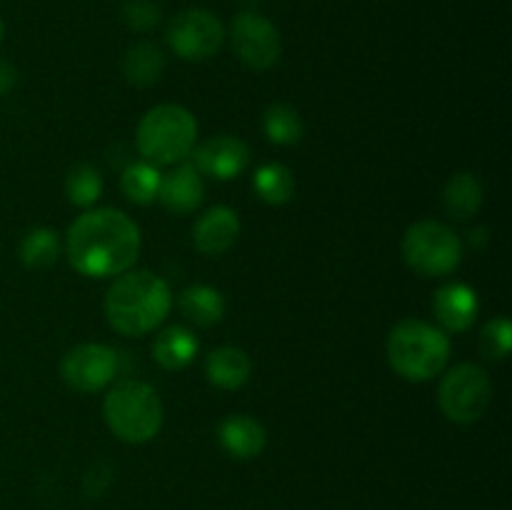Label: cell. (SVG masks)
<instances>
[{
  "label": "cell",
  "instance_id": "d4e9b609",
  "mask_svg": "<svg viewBox=\"0 0 512 510\" xmlns=\"http://www.w3.org/2000/svg\"><path fill=\"white\" fill-rule=\"evenodd\" d=\"M65 193H68V200L73 205L90 208L103 195V175L88 163L75 165L68 173V180H65Z\"/></svg>",
  "mask_w": 512,
  "mask_h": 510
},
{
  "label": "cell",
  "instance_id": "83f0119b",
  "mask_svg": "<svg viewBox=\"0 0 512 510\" xmlns=\"http://www.w3.org/2000/svg\"><path fill=\"white\" fill-rule=\"evenodd\" d=\"M15 83H18V70H15L8 60L0 58V98L8 95L10 90L15 88Z\"/></svg>",
  "mask_w": 512,
  "mask_h": 510
},
{
  "label": "cell",
  "instance_id": "4316f807",
  "mask_svg": "<svg viewBox=\"0 0 512 510\" xmlns=\"http://www.w3.org/2000/svg\"><path fill=\"white\" fill-rule=\"evenodd\" d=\"M120 18L135 33H148L163 18V10L155 0H125L123 10H120Z\"/></svg>",
  "mask_w": 512,
  "mask_h": 510
},
{
  "label": "cell",
  "instance_id": "4fadbf2b",
  "mask_svg": "<svg viewBox=\"0 0 512 510\" xmlns=\"http://www.w3.org/2000/svg\"><path fill=\"white\" fill-rule=\"evenodd\" d=\"M240 235V218L228 205L205 210L193 228V243L203 255H223L235 245Z\"/></svg>",
  "mask_w": 512,
  "mask_h": 510
},
{
  "label": "cell",
  "instance_id": "9c48e42d",
  "mask_svg": "<svg viewBox=\"0 0 512 510\" xmlns=\"http://www.w3.org/2000/svg\"><path fill=\"white\" fill-rule=\"evenodd\" d=\"M230 48L240 63L253 70H268L283 55V40L273 20L258 10H240L230 25Z\"/></svg>",
  "mask_w": 512,
  "mask_h": 510
},
{
  "label": "cell",
  "instance_id": "5b68a950",
  "mask_svg": "<svg viewBox=\"0 0 512 510\" xmlns=\"http://www.w3.org/2000/svg\"><path fill=\"white\" fill-rule=\"evenodd\" d=\"M135 140L145 163L155 168L175 165L193 153L198 143V123L183 105H155L140 120Z\"/></svg>",
  "mask_w": 512,
  "mask_h": 510
},
{
  "label": "cell",
  "instance_id": "8992f818",
  "mask_svg": "<svg viewBox=\"0 0 512 510\" xmlns=\"http://www.w3.org/2000/svg\"><path fill=\"white\" fill-rule=\"evenodd\" d=\"M403 258L415 273L425 278H443L463 260V243L458 233L438 220H420L405 230Z\"/></svg>",
  "mask_w": 512,
  "mask_h": 510
},
{
  "label": "cell",
  "instance_id": "3957f363",
  "mask_svg": "<svg viewBox=\"0 0 512 510\" xmlns=\"http://www.w3.org/2000/svg\"><path fill=\"white\" fill-rule=\"evenodd\" d=\"M450 360V338L428 320H400L388 335V363L410 383H425L445 370Z\"/></svg>",
  "mask_w": 512,
  "mask_h": 510
},
{
  "label": "cell",
  "instance_id": "7c38bea8",
  "mask_svg": "<svg viewBox=\"0 0 512 510\" xmlns=\"http://www.w3.org/2000/svg\"><path fill=\"white\" fill-rule=\"evenodd\" d=\"M478 310V293L465 283L443 285L433 298V313L445 333H465L473 328Z\"/></svg>",
  "mask_w": 512,
  "mask_h": 510
},
{
  "label": "cell",
  "instance_id": "ffe728a7",
  "mask_svg": "<svg viewBox=\"0 0 512 510\" xmlns=\"http://www.w3.org/2000/svg\"><path fill=\"white\" fill-rule=\"evenodd\" d=\"M485 200L483 183L473 173H458L448 180L443 190V203L453 218L468 220L480 210Z\"/></svg>",
  "mask_w": 512,
  "mask_h": 510
},
{
  "label": "cell",
  "instance_id": "52a82bcc",
  "mask_svg": "<svg viewBox=\"0 0 512 510\" xmlns=\"http://www.w3.org/2000/svg\"><path fill=\"white\" fill-rule=\"evenodd\" d=\"M440 410L458 425L478 423L493 403L490 375L475 363H460L443 375L438 388Z\"/></svg>",
  "mask_w": 512,
  "mask_h": 510
},
{
  "label": "cell",
  "instance_id": "6da1fadb",
  "mask_svg": "<svg viewBox=\"0 0 512 510\" xmlns=\"http://www.w3.org/2000/svg\"><path fill=\"white\" fill-rule=\"evenodd\" d=\"M140 228L115 208H93L73 220L65 235V255L85 278H118L133 270L140 255Z\"/></svg>",
  "mask_w": 512,
  "mask_h": 510
},
{
  "label": "cell",
  "instance_id": "5bb4252c",
  "mask_svg": "<svg viewBox=\"0 0 512 510\" xmlns=\"http://www.w3.org/2000/svg\"><path fill=\"white\" fill-rule=\"evenodd\" d=\"M205 198V183L193 165H180L160 178L158 200L175 215H188L200 208Z\"/></svg>",
  "mask_w": 512,
  "mask_h": 510
},
{
  "label": "cell",
  "instance_id": "2e32d148",
  "mask_svg": "<svg viewBox=\"0 0 512 510\" xmlns=\"http://www.w3.org/2000/svg\"><path fill=\"white\" fill-rule=\"evenodd\" d=\"M250 373H253V363H250L248 353L235 345H223L215 348L205 360V375L210 383L220 390H238L248 383Z\"/></svg>",
  "mask_w": 512,
  "mask_h": 510
},
{
  "label": "cell",
  "instance_id": "d6986e66",
  "mask_svg": "<svg viewBox=\"0 0 512 510\" xmlns=\"http://www.w3.org/2000/svg\"><path fill=\"white\" fill-rule=\"evenodd\" d=\"M165 73V55L155 43H135L123 58V75L135 88H150Z\"/></svg>",
  "mask_w": 512,
  "mask_h": 510
},
{
  "label": "cell",
  "instance_id": "7402d4cb",
  "mask_svg": "<svg viewBox=\"0 0 512 510\" xmlns=\"http://www.w3.org/2000/svg\"><path fill=\"white\" fill-rule=\"evenodd\" d=\"M263 130H265V135H268L270 143L295 145V143H300V138H303L305 125L293 105L275 103L265 110Z\"/></svg>",
  "mask_w": 512,
  "mask_h": 510
},
{
  "label": "cell",
  "instance_id": "f1b7e54d",
  "mask_svg": "<svg viewBox=\"0 0 512 510\" xmlns=\"http://www.w3.org/2000/svg\"><path fill=\"white\" fill-rule=\"evenodd\" d=\"M260 0H245V5H248V10H255V5H258Z\"/></svg>",
  "mask_w": 512,
  "mask_h": 510
},
{
  "label": "cell",
  "instance_id": "cb8c5ba5",
  "mask_svg": "<svg viewBox=\"0 0 512 510\" xmlns=\"http://www.w3.org/2000/svg\"><path fill=\"white\" fill-rule=\"evenodd\" d=\"M18 253L25 268H33V270L50 268L60 255L58 233L50 228H33L23 238Z\"/></svg>",
  "mask_w": 512,
  "mask_h": 510
},
{
  "label": "cell",
  "instance_id": "9a60e30c",
  "mask_svg": "<svg viewBox=\"0 0 512 510\" xmlns=\"http://www.w3.org/2000/svg\"><path fill=\"white\" fill-rule=\"evenodd\" d=\"M218 440L230 458L253 460L258 458L268 443V433L263 425L250 415H230L220 423Z\"/></svg>",
  "mask_w": 512,
  "mask_h": 510
},
{
  "label": "cell",
  "instance_id": "30bf717a",
  "mask_svg": "<svg viewBox=\"0 0 512 510\" xmlns=\"http://www.w3.org/2000/svg\"><path fill=\"white\" fill-rule=\"evenodd\" d=\"M118 373V355L110 345L80 343L65 353L60 363V375L68 388L78 393H95L108 388Z\"/></svg>",
  "mask_w": 512,
  "mask_h": 510
},
{
  "label": "cell",
  "instance_id": "ac0fdd59",
  "mask_svg": "<svg viewBox=\"0 0 512 510\" xmlns=\"http://www.w3.org/2000/svg\"><path fill=\"white\" fill-rule=\"evenodd\" d=\"M180 313L198 328H210L218 325L225 315V298L220 290L210 288V285H190L180 293Z\"/></svg>",
  "mask_w": 512,
  "mask_h": 510
},
{
  "label": "cell",
  "instance_id": "8fae6325",
  "mask_svg": "<svg viewBox=\"0 0 512 510\" xmlns=\"http://www.w3.org/2000/svg\"><path fill=\"white\" fill-rule=\"evenodd\" d=\"M193 168L215 180H233L250 165V150L235 135H215L193 148Z\"/></svg>",
  "mask_w": 512,
  "mask_h": 510
},
{
  "label": "cell",
  "instance_id": "277c9868",
  "mask_svg": "<svg viewBox=\"0 0 512 510\" xmlns=\"http://www.w3.org/2000/svg\"><path fill=\"white\" fill-rule=\"evenodd\" d=\"M103 415L115 438L128 445H143L163 428V400L153 385L123 380L105 395Z\"/></svg>",
  "mask_w": 512,
  "mask_h": 510
},
{
  "label": "cell",
  "instance_id": "7a4b0ae2",
  "mask_svg": "<svg viewBox=\"0 0 512 510\" xmlns=\"http://www.w3.org/2000/svg\"><path fill=\"white\" fill-rule=\"evenodd\" d=\"M173 295L168 283L150 270H128L110 283L105 293V318L125 338L153 333L170 313Z\"/></svg>",
  "mask_w": 512,
  "mask_h": 510
},
{
  "label": "cell",
  "instance_id": "e0dca14e",
  "mask_svg": "<svg viewBox=\"0 0 512 510\" xmlns=\"http://www.w3.org/2000/svg\"><path fill=\"white\" fill-rule=\"evenodd\" d=\"M198 355V338L183 325L165 328L153 343V358L165 370H183Z\"/></svg>",
  "mask_w": 512,
  "mask_h": 510
},
{
  "label": "cell",
  "instance_id": "484cf974",
  "mask_svg": "<svg viewBox=\"0 0 512 510\" xmlns=\"http://www.w3.org/2000/svg\"><path fill=\"white\" fill-rule=\"evenodd\" d=\"M512 348V325L508 318H493L485 323L483 335H480V350L485 358L490 360H503L508 358Z\"/></svg>",
  "mask_w": 512,
  "mask_h": 510
},
{
  "label": "cell",
  "instance_id": "ba28073f",
  "mask_svg": "<svg viewBox=\"0 0 512 510\" xmlns=\"http://www.w3.org/2000/svg\"><path fill=\"white\" fill-rule=\"evenodd\" d=\"M170 50L178 55L180 60H208L223 48L225 43V25L213 10L205 8H188L180 10L168 25Z\"/></svg>",
  "mask_w": 512,
  "mask_h": 510
},
{
  "label": "cell",
  "instance_id": "603a6c76",
  "mask_svg": "<svg viewBox=\"0 0 512 510\" xmlns=\"http://www.w3.org/2000/svg\"><path fill=\"white\" fill-rule=\"evenodd\" d=\"M160 178H163V173L143 160V163H133L125 168L123 178H120V188H123L125 198L133 200V203L150 205L153 200H158Z\"/></svg>",
  "mask_w": 512,
  "mask_h": 510
},
{
  "label": "cell",
  "instance_id": "44dd1931",
  "mask_svg": "<svg viewBox=\"0 0 512 510\" xmlns=\"http://www.w3.org/2000/svg\"><path fill=\"white\" fill-rule=\"evenodd\" d=\"M255 193L268 205H285L295 193V178L290 168L280 163H265L255 170Z\"/></svg>",
  "mask_w": 512,
  "mask_h": 510
},
{
  "label": "cell",
  "instance_id": "f546056e",
  "mask_svg": "<svg viewBox=\"0 0 512 510\" xmlns=\"http://www.w3.org/2000/svg\"><path fill=\"white\" fill-rule=\"evenodd\" d=\"M3 38H5V23L3 18H0V43H3Z\"/></svg>",
  "mask_w": 512,
  "mask_h": 510
}]
</instances>
